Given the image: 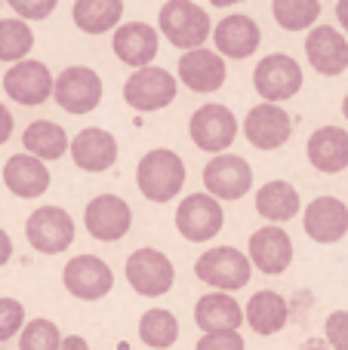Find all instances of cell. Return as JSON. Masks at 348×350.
<instances>
[{"instance_id": "cell-22", "label": "cell", "mask_w": 348, "mask_h": 350, "mask_svg": "<svg viewBox=\"0 0 348 350\" xmlns=\"http://www.w3.org/2000/svg\"><path fill=\"white\" fill-rule=\"evenodd\" d=\"M71 157H74V166H77V170L105 172V170H111L117 160V139L108 133V129L90 126V129L74 135Z\"/></svg>"}, {"instance_id": "cell-30", "label": "cell", "mask_w": 348, "mask_h": 350, "mask_svg": "<svg viewBox=\"0 0 348 350\" xmlns=\"http://www.w3.org/2000/svg\"><path fill=\"white\" fill-rule=\"evenodd\" d=\"M139 338L142 345L154 347V350H166L176 345L179 338V320L173 310H164V308H154L148 314H142L139 320Z\"/></svg>"}, {"instance_id": "cell-12", "label": "cell", "mask_w": 348, "mask_h": 350, "mask_svg": "<svg viewBox=\"0 0 348 350\" xmlns=\"http://www.w3.org/2000/svg\"><path fill=\"white\" fill-rule=\"evenodd\" d=\"M62 283L80 301H99L114 289V273L99 255H77L65 265Z\"/></svg>"}, {"instance_id": "cell-23", "label": "cell", "mask_w": 348, "mask_h": 350, "mask_svg": "<svg viewBox=\"0 0 348 350\" xmlns=\"http://www.w3.org/2000/svg\"><path fill=\"white\" fill-rule=\"evenodd\" d=\"M3 185L10 193L22 200H37L47 193L49 187V170L43 160L31 157V154H12L3 166Z\"/></svg>"}, {"instance_id": "cell-2", "label": "cell", "mask_w": 348, "mask_h": 350, "mask_svg": "<svg viewBox=\"0 0 348 350\" xmlns=\"http://www.w3.org/2000/svg\"><path fill=\"white\" fill-rule=\"evenodd\" d=\"M158 25H160V34L176 49H185V53L201 49L203 40L210 37V31H213L207 10H201L191 0H170V3H164L158 12Z\"/></svg>"}, {"instance_id": "cell-1", "label": "cell", "mask_w": 348, "mask_h": 350, "mask_svg": "<svg viewBox=\"0 0 348 350\" xmlns=\"http://www.w3.org/2000/svg\"><path fill=\"white\" fill-rule=\"evenodd\" d=\"M136 185L151 203H170L185 185V163L170 148H154L136 166Z\"/></svg>"}, {"instance_id": "cell-8", "label": "cell", "mask_w": 348, "mask_h": 350, "mask_svg": "<svg viewBox=\"0 0 348 350\" xmlns=\"http://www.w3.org/2000/svg\"><path fill=\"white\" fill-rule=\"evenodd\" d=\"M53 98L68 114H90L102 102V77L86 65H71L55 77Z\"/></svg>"}, {"instance_id": "cell-3", "label": "cell", "mask_w": 348, "mask_h": 350, "mask_svg": "<svg viewBox=\"0 0 348 350\" xmlns=\"http://www.w3.org/2000/svg\"><path fill=\"white\" fill-rule=\"evenodd\" d=\"M195 277L216 292H238L250 283L253 265L247 252L232 246H213L195 261Z\"/></svg>"}, {"instance_id": "cell-6", "label": "cell", "mask_w": 348, "mask_h": 350, "mask_svg": "<svg viewBox=\"0 0 348 350\" xmlns=\"http://www.w3.org/2000/svg\"><path fill=\"white\" fill-rule=\"evenodd\" d=\"M253 86L269 105L287 102L302 90V68L293 55L287 53H271L253 71Z\"/></svg>"}, {"instance_id": "cell-9", "label": "cell", "mask_w": 348, "mask_h": 350, "mask_svg": "<svg viewBox=\"0 0 348 350\" xmlns=\"http://www.w3.org/2000/svg\"><path fill=\"white\" fill-rule=\"evenodd\" d=\"M28 243L43 255H59L74 243V218L62 206H40L25 221Z\"/></svg>"}, {"instance_id": "cell-40", "label": "cell", "mask_w": 348, "mask_h": 350, "mask_svg": "<svg viewBox=\"0 0 348 350\" xmlns=\"http://www.w3.org/2000/svg\"><path fill=\"white\" fill-rule=\"evenodd\" d=\"M59 350H90V345H86V338H80V335H68V338H62Z\"/></svg>"}, {"instance_id": "cell-38", "label": "cell", "mask_w": 348, "mask_h": 350, "mask_svg": "<svg viewBox=\"0 0 348 350\" xmlns=\"http://www.w3.org/2000/svg\"><path fill=\"white\" fill-rule=\"evenodd\" d=\"M10 135H12V114L6 105H0V145L10 142Z\"/></svg>"}, {"instance_id": "cell-25", "label": "cell", "mask_w": 348, "mask_h": 350, "mask_svg": "<svg viewBox=\"0 0 348 350\" xmlns=\"http://www.w3.org/2000/svg\"><path fill=\"white\" fill-rule=\"evenodd\" d=\"M244 320V308L225 292H213V295L197 298L195 304V326L203 329V335L216 332H238Z\"/></svg>"}, {"instance_id": "cell-10", "label": "cell", "mask_w": 348, "mask_h": 350, "mask_svg": "<svg viewBox=\"0 0 348 350\" xmlns=\"http://www.w3.org/2000/svg\"><path fill=\"white\" fill-rule=\"evenodd\" d=\"M225 224L222 203L210 193H191L176 209V230L188 243H210Z\"/></svg>"}, {"instance_id": "cell-13", "label": "cell", "mask_w": 348, "mask_h": 350, "mask_svg": "<svg viewBox=\"0 0 348 350\" xmlns=\"http://www.w3.org/2000/svg\"><path fill=\"white\" fill-rule=\"evenodd\" d=\"M203 187L219 203L222 200H240L253 187V170L238 154H219L203 166Z\"/></svg>"}, {"instance_id": "cell-17", "label": "cell", "mask_w": 348, "mask_h": 350, "mask_svg": "<svg viewBox=\"0 0 348 350\" xmlns=\"http://www.w3.org/2000/svg\"><path fill=\"white\" fill-rule=\"evenodd\" d=\"M247 252H250V265L256 267V271L275 277V273L287 271L290 261H293V240H290V234L284 228L265 224V228H259L256 234L250 237Z\"/></svg>"}, {"instance_id": "cell-41", "label": "cell", "mask_w": 348, "mask_h": 350, "mask_svg": "<svg viewBox=\"0 0 348 350\" xmlns=\"http://www.w3.org/2000/svg\"><path fill=\"white\" fill-rule=\"evenodd\" d=\"M336 18H339V25L348 31V0H339L336 3Z\"/></svg>"}, {"instance_id": "cell-21", "label": "cell", "mask_w": 348, "mask_h": 350, "mask_svg": "<svg viewBox=\"0 0 348 350\" xmlns=\"http://www.w3.org/2000/svg\"><path fill=\"white\" fill-rule=\"evenodd\" d=\"M213 40H216V53L222 59H250L259 49V43H262V31L250 16L234 12V16L222 18L216 25Z\"/></svg>"}, {"instance_id": "cell-34", "label": "cell", "mask_w": 348, "mask_h": 350, "mask_svg": "<svg viewBox=\"0 0 348 350\" xmlns=\"http://www.w3.org/2000/svg\"><path fill=\"white\" fill-rule=\"evenodd\" d=\"M25 323V308L16 298H0V341H10L16 335H22Z\"/></svg>"}, {"instance_id": "cell-29", "label": "cell", "mask_w": 348, "mask_h": 350, "mask_svg": "<svg viewBox=\"0 0 348 350\" xmlns=\"http://www.w3.org/2000/svg\"><path fill=\"white\" fill-rule=\"evenodd\" d=\"M299 206V191L290 181H269L256 193V212L265 221H290V218H296Z\"/></svg>"}, {"instance_id": "cell-31", "label": "cell", "mask_w": 348, "mask_h": 350, "mask_svg": "<svg viewBox=\"0 0 348 350\" xmlns=\"http://www.w3.org/2000/svg\"><path fill=\"white\" fill-rule=\"evenodd\" d=\"M34 46V31L22 18H0V62L18 65Z\"/></svg>"}, {"instance_id": "cell-24", "label": "cell", "mask_w": 348, "mask_h": 350, "mask_svg": "<svg viewBox=\"0 0 348 350\" xmlns=\"http://www.w3.org/2000/svg\"><path fill=\"white\" fill-rule=\"evenodd\" d=\"M308 163L324 175L345 172L348 166V133L343 126H321L308 139Z\"/></svg>"}, {"instance_id": "cell-37", "label": "cell", "mask_w": 348, "mask_h": 350, "mask_svg": "<svg viewBox=\"0 0 348 350\" xmlns=\"http://www.w3.org/2000/svg\"><path fill=\"white\" fill-rule=\"evenodd\" d=\"M16 18L28 22V18H47L55 10V0H40V3H31V0H10Z\"/></svg>"}, {"instance_id": "cell-36", "label": "cell", "mask_w": 348, "mask_h": 350, "mask_svg": "<svg viewBox=\"0 0 348 350\" xmlns=\"http://www.w3.org/2000/svg\"><path fill=\"white\" fill-rule=\"evenodd\" d=\"M240 332H216V335H201L195 350H244Z\"/></svg>"}, {"instance_id": "cell-16", "label": "cell", "mask_w": 348, "mask_h": 350, "mask_svg": "<svg viewBox=\"0 0 348 350\" xmlns=\"http://www.w3.org/2000/svg\"><path fill=\"white\" fill-rule=\"evenodd\" d=\"M306 55L321 77H339L348 68V40L333 25H314L306 37Z\"/></svg>"}, {"instance_id": "cell-35", "label": "cell", "mask_w": 348, "mask_h": 350, "mask_svg": "<svg viewBox=\"0 0 348 350\" xmlns=\"http://www.w3.org/2000/svg\"><path fill=\"white\" fill-rule=\"evenodd\" d=\"M324 338L333 350H348V310H333L324 323Z\"/></svg>"}, {"instance_id": "cell-4", "label": "cell", "mask_w": 348, "mask_h": 350, "mask_svg": "<svg viewBox=\"0 0 348 350\" xmlns=\"http://www.w3.org/2000/svg\"><path fill=\"white\" fill-rule=\"evenodd\" d=\"M188 135L201 151L207 154H225V148L234 145L238 139V117L232 114V108L225 105H201V108L191 114V123H188Z\"/></svg>"}, {"instance_id": "cell-7", "label": "cell", "mask_w": 348, "mask_h": 350, "mask_svg": "<svg viewBox=\"0 0 348 350\" xmlns=\"http://www.w3.org/2000/svg\"><path fill=\"white\" fill-rule=\"evenodd\" d=\"M179 92V83L166 68H142V71L129 74L123 83V102L136 111H164L166 105H173Z\"/></svg>"}, {"instance_id": "cell-15", "label": "cell", "mask_w": 348, "mask_h": 350, "mask_svg": "<svg viewBox=\"0 0 348 350\" xmlns=\"http://www.w3.org/2000/svg\"><path fill=\"white\" fill-rule=\"evenodd\" d=\"M244 135L253 148H259V151H277V148H284L290 142L293 123H290V114L281 108V105L262 102L247 114Z\"/></svg>"}, {"instance_id": "cell-19", "label": "cell", "mask_w": 348, "mask_h": 350, "mask_svg": "<svg viewBox=\"0 0 348 350\" xmlns=\"http://www.w3.org/2000/svg\"><path fill=\"white\" fill-rule=\"evenodd\" d=\"M158 46H160V37L151 25L145 22H129V25H121L114 31V40H111V49L114 55L123 62V65L136 68H151L154 55H158Z\"/></svg>"}, {"instance_id": "cell-18", "label": "cell", "mask_w": 348, "mask_h": 350, "mask_svg": "<svg viewBox=\"0 0 348 350\" xmlns=\"http://www.w3.org/2000/svg\"><path fill=\"white\" fill-rule=\"evenodd\" d=\"M306 234L321 246H333L348 234V206L339 197H318L306 209Z\"/></svg>"}, {"instance_id": "cell-32", "label": "cell", "mask_w": 348, "mask_h": 350, "mask_svg": "<svg viewBox=\"0 0 348 350\" xmlns=\"http://www.w3.org/2000/svg\"><path fill=\"white\" fill-rule=\"evenodd\" d=\"M271 12L284 31H306L318 22L321 3L318 0H275Z\"/></svg>"}, {"instance_id": "cell-5", "label": "cell", "mask_w": 348, "mask_h": 350, "mask_svg": "<svg viewBox=\"0 0 348 350\" xmlns=\"http://www.w3.org/2000/svg\"><path fill=\"white\" fill-rule=\"evenodd\" d=\"M127 283L133 286L136 295L160 298L176 283V267L160 249H136L127 258Z\"/></svg>"}, {"instance_id": "cell-20", "label": "cell", "mask_w": 348, "mask_h": 350, "mask_svg": "<svg viewBox=\"0 0 348 350\" xmlns=\"http://www.w3.org/2000/svg\"><path fill=\"white\" fill-rule=\"evenodd\" d=\"M228 77L225 59L216 49H191L179 59V80L191 92H216Z\"/></svg>"}, {"instance_id": "cell-14", "label": "cell", "mask_w": 348, "mask_h": 350, "mask_svg": "<svg viewBox=\"0 0 348 350\" xmlns=\"http://www.w3.org/2000/svg\"><path fill=\"white\" fill-rule=\"evenodd\" d=\"M3 90L12 102L25 105V108H34V105H43L49 96H53L55 80L43 62L25 59L3 74Z\"/></svg>"}, {"instance_id": "cell-27", "label": "cell", "mask_w": 348, "mask_h": 350, "mask_svg": "<svg viewBox=\"0 0 348 350\" xmlns=\"http://www.w3.org/2000/svg\"><path fill=\"white\" fill-rule=\"evenodd\" d=\"M22 148L25 154L37 160H62L68 151H71V142H68V133L53 120H34L28 129L22 133Z\"/></svg>"}, {"instance_id": "cell-43", "label": "cell", "mask_w": 348, "mask_h": 350, "mask_svg": "<svg viewBox=\"0 0 348 350\" xmlns=\"http://www.w3.org/2000/svg\"><path fill=\"white\" fill-rule=\"evenodd\" d=\"M343 117H345V123H348V92H345V98H343Z\"/></svg>"}, {"instance_id": "cell-28", "label": "cell", "mask_w": 348, "mask_h": 350, "mask_svg": "<svg viewBox=\"0 0 348 350\" xmlns=\"http://www.w3.org/2000/svg\"><path fill=\"white\" fill-rule=\"evenodd\" d=\"M123 0H77L71 6V18L84 34H105L121 28Z\"/></svg>"}, {"instance_id": "cell-26", "label": "cell", "mask_w": 348, "mask_h": 350, "mask_svg": "<svg viewBox=\"0 0 348 350\" xmlns=\"http://www.w3.org/2000/svg\"><path fill=\"white\" fill-rule=\"evenodd\" d=\"M244 320L256 335H277L290 320L287 298H284L281 292H271V289L256 292V295L247 301Z\"/></svg>"}, {"instance_id": "cell-39", "label": "cell", "mask_w": 348, "mask_h": 350, "mask_svg": "<svg viewBox=\"0 0 348 350\" xmlns=\"http://www.w3.org/2000/svg\"><path fill=\"white\" fill-rule=\"evenodd\" d=\"M10 258H12V240H10V234L0 228V267H3Z\"/></svg>"}, {"instance_id": "cell-11", "label": "cell", "mask_w": 348, "mask_h": 350, "mask_svg": "<svg viewBox=\"0 0 348 350\" xmlns=\"http://www.w3.org/2000/svg\"><path fill=\"white\" fill-rule=\"evenodd\" d=\"M84 224L90 230V237L102 243H117L129 234V224H133V212L129 203L123 197L114 193H99L86 203L84 209Z\"/></svg>"}, {"instance_id": "cell-33", "label": "cell", "mask_w": 348, "mask_h": 350, "mask_svg": "<svg viewBox=\"0 0 348 350\" xmlns=\"http://www.w3.org/2000/svg\"><path fill=\"white\" fill-rule=\"evenodd\" d=\"M62 332L53 320H31L18 335V350H59Z\"/></svg>"}, {"instance_id": "cell-42", "label": "cell", "mask_w": 348, "mask_h": 350, "mask_svg": "<svg viewBox=\"0 0 348 350\" xmlns=\"http://www.w3.org/2000/svg\"><path fill=\"white\" fill-rule=\"evenodd\" d=\"M302 350H333V347L327 345V338H308L306 345H302Z\"/></svg>"}]
</instances>
